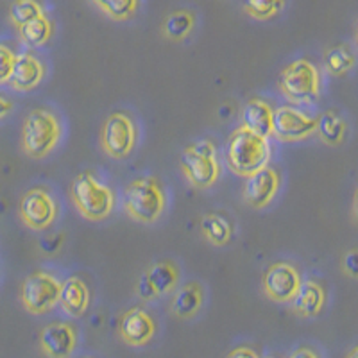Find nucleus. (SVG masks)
I'll use <instances>...</instances> for the list:
<instances>
[{
  "instance_id": "obj_1",
  "label": "nucleus",
  "mask_w": 358,
  "mask_h": 358,
  "mask_svg": "<svg viewBox=\"0 0 358 358\" xmlns=\"http://www.w3.org/2000/svg\"><path fill=\"white\" fill-rule=\"evenodd\" d=\"M271 152L273 149L267 136H262L245 126H238L229 134L226 143V163L233 174L249 178L267 167Z\"/></svg>"
},
{
  "instance_id": "obj_2",
  "label": "nucleus",
  "mask_w": 358,
  "mask_h": 358,
  "mask_svg": "<svg viewBox=\"0 0 358 358\" xmlns=\"http://www.w3.org/2000/svg\"><path fill=\"white\" fill-rule=\"evenodd\" d=\"M167 192L156 176L134 178L124 188L122 206L140 224H155L167 212Z\"/></svg>"
},
{
  "instance_id": "obj_3",
  "label": "nucleus",
  "mask_w": 358,
  "mask_h": 358,
  "mask_svg": "<svg viewBox=\"0 0 358 358\" xmlns=\"http://www.w3.org/2000/svg\"><path fill=\"white\" fill-rule=\"evenodd\" d=\"M70 197L79 215L92 222L106 220L117 206L113 188L102 181L95 171H85L76 176L70 187Z\"/></svg>"
},
{
  "instance_id": "obj_4",
  "label": "nucleus",
  "mask_w": 358,
  "mask_h": 358,
  "mask_svg": "<svg viewBox=\"0 0 358 358\" xmlns=\"http://www.w3.org/2000/svg\"><path fill=\"white\" fill-rule=\"evenodd\" d=\"M63 124L54 111L38 108L25 117L22 126V149L33 159H43L57 147Z\"/></svg>"
},
{
  "instance_id": "obj_5",
  "label": "nucleus",
  "mask_w": 358,
  "mask_h": 358,
  "mask_svg": "<svg viewBox=\"0 0 358 358\" xmlns=\"http://www.w3.org/2000/svg\"><path fill=\"white\" fill-rule=\"evenodd\" d=\"M179 167L188 183L197 190L212 188L222 174L215 143L206 138L185 147L179 159Z\"/></svg>"
},
{
  "instance_id": "obj_6",
  "label": "nucleus",
  "mask_w": 358,
  "mask_h": 358,
  "mask_svg": "<svg viewBox=\"0 0 358 358\" xmlns=\"http://www.w3.org/2000/svg\"><path fill=\"white\" fill-rule=\"evenodd\" d=\"M278 88L287 101L294 104H306L321 95V72L315 63L306 57H299L281 70Z\"/></svg>"
},
{
  "instance_id": "obj_7",
  "label": "nucleus",
  "mask_w": 358,
  "mask_h": 358,
  "mask_svg": "<svg viewBox=\"0 0 358 358\" xmlns=\"http://www.w3.org/2000/svg\"><path fill=\"white\" fill-rule=\"evenodd\" d=\"M140 131L136 120L126 111L108 115L101 129V147L113 159H126L138 145Z\"/></svg>"
},
{
  "instance_id": "obj_8",
  "label": "nucleus",
  "mask_w": 358,
  "mask_h": 358,
  "mask_svg": "<svg viewBox=\"0 0 358 358\" xmlns=\"http://www.w3.org/2000/svg\"><path fill=\"white\" fill-rule=\"evenodd\" d=\"M62 283L57 276L45 271L29 274L20 287V301L33 315H45L59 305Z\"/></svg>"
},
{
  "instance_id": "obj_9",
  "label": "nucleus",
  "mask_w": 358,
  "mask_h": 358,
  "mask_svg": "<svg viewBox=\"0 0 358 358\" xmlns=\"http://www.w3.org/2000/svg\"><path fill=\"white\" fill-rule=\"evenodd\" d=\"M18 215L29 229L45 231L56 222L59 215V204L49 188L34 187L22 196Z\"/></svg>"
},
{
  "instance_id": "obj_10",
  "label": "nucleus",
  "mask_w": 358,
  "mask_h": 358,
  "mask_svg": "<svg viewBox=\"0 0 358 358\" xmlns=\"http://www.w3.org/2000/svg\"><path fill=\"white\" fill-rule=\"evenodd\" d=\"M319 117L305 113L294 106H280L274 111L273 138L283 143H294L308 140L317 133Z\"/></svg>"
},
{
  "instance_id": "obj_11",
  "label": "nucleus",
  "mask_w": 358,
  "mask_h": 358,
  "mask_svg": "<svg viewBox=\"0 0 358 358\" xmlns=\"http://www.w3.org/2000/svg\"><path fill=\"white\" fill-rule=\"evenodd\" d=\"M303 285L299 268L290 262H274L267 267L262 280L265 296L274 303H290Z\"/></svg>"
},
{
  "instance_id": "obj_12",
  "label": "nucleus",
  "mask_w": 358,
  "mask_h": 358,
  "mask_svg": "<svg viewBox=\"0 0 358 358\" xmlns=\"http://www.w3.org/2000/svg\"><path fill=\"white\" fill-rule=\"evenodd\" d=\"M281 188V174L274 167H264L245 178L244 201L252 210H264L276 199Z\"/></svg>"
},
{
  "instance_id": "obj_13",
  "label": "nucleus",
  "mask_w": 358,
  "mask_h": 358,
  "mask_svg": "<svg viewBox=\"0 0 358 358\" xmlns=\"http://www.w3.org/2000/svg\"><path fill=\"white\" fill-rule=\"evenodd\" d=\"M156 330H158L156 321L142 306L126 310L118 322V335L127 346L133 348L147 346L156 335Z\"/></svg>"
},
{
  "instance_id": "obj_14",
  "label": "nucleus",
  "mask_w": 358,
  "mask_h": 358,
  "mask_svg": "<svg viewBox=\"0 0 358 358\" xmlns=\"http://www.w3.org/2000/svg\"><path fill=\"white\" fill-rule=\"evenodd\" d=\"M76 326L65 321L47 324L40 334V348L47 358H70L78 348Z\"/></svg>"
},
{
  "instance_id": "obj_15",
  "label": "nucleus",
  "mask_w": 358,
  "mask_h": 358,
  "mask_svg": "<svg viewBox=\"0 0 358 358\" xmlns=\"http://www.w3.org/2000/svg\"><path fill=\"white\" fill-rule=\"evenodd\" d=\"M204 299H206V292L199 281H187L174 290L171 301L172 315L183 321L194 319L203 308Z\"/></svg>"
},
{
  "instance_id": "obj_16",
  "label": "nucleus",
  "mask_w": 358,
  "mask_h": 358,
  "mask_svg": "<svg viewBox=\"0 0 358 358\" xmlns=\"http://www.w3.org/2000/svg\"><path fill=\"white\" fill-rule=\"evenodd\" d=\"M45 78V65L40 57L31 52L18 54L15 66H13L11 81L9 85L18 92L34 90Z\"/></svg>"
},
{
  "instance_id": "obj_17",
  "label": "nucleus",
  "mask_w": 358,
  "mask_h": 358,
  "mask_svg": "<svg viewBox=\"0 0 358 358\" xmlns=\"http://www.w3.org/2000/svg\"><path fill=\"white\" fill-rule=\"evenodd\" d=\"M326 306V290L324 287L315 280L303 281L301 289L296 294L292 301H290V308L296 315L303 319H312L321 315L322 310Z\"/></svg>"
},
{
  "instance_id": "obj_18",
  "label": "nucleus",
  "mask_w": 358,
  "mask_h": 358,
  "mask_svg": "<svg viewBox=\"0 0 358 358\" xmlns=\"http://www.w3.org/2000/svg\"><path fill=\"white\" fill-rule=\"evenodd\" d=\"M274 108L268 101L262 97H252L245 102L242 110V126L255 133L273 138V126H274Z\"/></svg>"
},
{
  "instance_id": "obj_19",
  "label": "nucleus",
  "mask_w": 358,
  "mask_h": 358,
  "mask_svg": "<svg viewBox=\"0 0 358 358\" xmlns=\"http://www.w3.org/2000/svg\"><path fill=\"white\" fill-rule=\"evenodd\" d=\"M59 306L70 317H81L90 306V289L78 276L66 278L62 283Z\"/></svg>"
},
{
  "instance_id": "obj_20",
  "label": "nucleus",
  "mask_w": 358,
  "mask_h": 358,
  "mask_svg": "<svg viewBox=\"0 0 358 358\" xmlns=\"http://www.w3.org/2000/svg\"><path fill=\"white\" fill-rule=\"evenodd\" d=\"M143 273L151 280L152 287H155L159 297L167 296V294H174V290L179 287V281H181V268H179V264L171 260V258L156 260Z\"/></svg>"
},
{
  "instance_id": "obj_21",
  "label": "nucleus",
  "mask_w": 358,
  "mask_h": 358,
  "mask_svg": "<svg viewBox=\"0 0 358 358\" xmlns=\"http://www.w3.org/2000/svg\"><path fill=\"white\" fill-rule=\"evenodd\" d=\"M197 15L192 9H176L169 13L162 24V34L169 41H185L196 31Z\"/></svg>"
},
{
  "instance_id": "obj_22",
  "label": "nucleus",
  "mask_w": 358,
  "mask_h": 358,
  "mask_svg": "<svg viewBox=\"0 0 358 358\" xmlns=\"http://www.w3.org/2000/svg\"><path fill=\"white\" fill-rule=\"evenodd\" d=\"M233 231H235V226L222 213L210 212L201 217V235L212 245H217V248L228 245L233 238Z\"/></svg>"
},
{
  "instance_id": "obj_23",
  "label": "nucleus",
  "mask_w": 358,
  "mask_h": 358,
  "mask_svg": "<svg viewBox=\"0 0 358 358\" xmlns=\"http://www.w3.org/2000/svg\"><path fill=\"white\" fill-rule=\"evenodd\" d=\"M317 134L322 143L330 147H337L344 143L348 136V122L337 110H326L319 115Z\"/></svg>"
},
{
  "instance_id": "obj_24",
  "label": "nucleus",
  "mask_w": 358,
  "mask_h": 358,
  "mask_svg": "<svg viewBox=\"0 0 358 358\" xmlns=\"http://www.w3.org/2000/svg\"><path fill=\"white\" fill-rule=\"evenodd\" d=\"M355 65H357V56L346 43L326 49L324 56H322V66L331 78H344L355 69Z\"/></svg>"
},
{
  "instance_id": "obj_25",
  "label": "nucleus",
  "mask_w": 358,
  "mask_h": 358,
  "mask_svg": "<svg viewBox=\"0 0 358 358\" xmlns=\"http://www.w3.org/2000/svg\"><path fill=\"white\" fill-rule=\"evenodd\" d=\"M54 34V24L47 15L34 18V20L27 22L25 25L18 27V36L24 45H27L29 49H40L43 45L49 43V40Z\"/></svg>"
},
{
  "instance_id": "obj_26",
  "label": "nucleus",
  "mask_w": 358,
  "mask_h": 358,
  "mask_svg": "<svg viewBox=\"0 0 358 358\" xmlns=\"http://www.w3.org/2000/svg\"><path fill=\"white\" fill-rule=\"evenodd\" d=\"M108 18L115 22H129L138 15L142 0H92Z\"/></svg>"
},
{
  "instance_id": "obj_27",
  "label": "nucleus",
  "mask_w": 358,
  "mask_h": 358,
  "mask_svg": "<svg viewBox=\"0 0 358 358\" xmlns=\"http://www.w3.org/2000/svg\"><path fill=\"white\" fill-rule=\"evenodd\" d=\"M41 15H45V8L40 0H15L9 6V20L17 29Z\"/></svg>"
},
{
  "instance_id": "obj_28",
  "label": "nucleus",
  "mask_w": 358,
  "mask_h": 358,
  "mask_svg": "<svg viewBox=\"0 0 358 358\" xmlns=\"http://www.w3.org/2000/svg\"><path fill=\"white\" fill-rule=\"evenodd\" d=\"M285 0H244V11L255 20H273L283 11Z\"/></svg>"
},
{
  "instance_id": "obj_29",
  "label": "nucleus",
  "mask_w": 358,
  "mask_h": 358,
  "mask_svg": "<svg viewBox=\"0 0 358 358\" xmlns=\"http://www.w3.org/2000/svg\"><path fill=\"white\" fill-rule=\"evenodd\" d=\"M15 62H17V54L13 52L9 47L0 43V85H6V83L11 81Z\"/></svg>"
},
{
  "instance_id": "obj_30",
  "label": "nucleus",
  "mask_w": 358,
  "mask_h": 358,
  "mask_svg": "<svg viewBox=\"0 0 358 358\" xmlns=\"http://www.w3.org/2000/svg\"><path fill=\"white\" fill-rule=\"evenodd\" d=\"M341 268L344 276L358 280V248H351L344 252L341 260Z\"/></svg>"
},
{
  "instance_id": "obj_31",
  "label": "nucleus",
  "mask_w": 358,
  "mask_h": 358,
  "mask_svg": "<svg viewBox=\"0 0 358 358\" xmlns=\"http://www.w3.org/2000/svg\"><path fill=\"white\" fill-rule=\"evenodd\" d=\"M134 294L142 299V301H155V299H158V292H156V289L152 287L151 280L147 278L145 273H142V276L138 278V281H136V285H134Z\"/></svg>"
},
{
  "instance_id": "obj_32",
  "label": "nucleus",
  "mask_w": 358,
  "mask_h": 358,
  "mask_svg": "<svg viewBox=\"0 0 358 358\" xmlns=\"http://www.w3.org/2000/svg\"><path fill=\"white\" fill-rule=\"evenodd\" d=\"M226 358H260L258 353L255 350L248 346H241V348H235L233 351H229V355Z\"/></svg>"
},
{
  "instance_id": "obj_33",
  "label": "nucleus",
  "mask_w": 358,
  "mask_h": 358,
  "mask_svg": "<svg viewBox=\"0 0 358 358\" xmlns=\"http://www.w3.org/2000/svg\"><path fill=\"white\" fill-rule=\"evenodd\" d=\"M290 358H321V355L313 350V348L303 346V348H297V350L290 355Z\"/></svg>"
},
{
  "instance_id": "obj_34",
  "label": "nucleus",
  "mask_w": 358,
  "mask_h": 358,
  "mask_svg": "<svg viewBox=\"0 0 358 358\" xmlns=\"http://www.w3.org/2000/svg\"><path fill=\"white\" fill-rule=\"evenodd\" d=\"M11 110H13V102L0 95V120H2L4 117H8V115L11 113Z\"/></svg>"
},
{
  "instance_id": "obj_35",
  "label": "nucleus",
  "mask_w": 358,
  "mask_h": 358,
  "mask_svg": "<svg viewBox=\"0 0 358 358\" xmlns=\"http://www.w3.org/2000/svg\"><path fill=\"white\" fill-rule=\"evenodd\" d=\"M353 215L355 219L358 220V188L357 192H355V197H353Z\"/></svg>"
},
{
  "instance_id": "obj_36",
  "label": "nucleus",
  "mask_w": 358,
  "mask_h": 358,
  "mask_svg": "<svg viewBox=\"0 0 358 358\" xmlns=\"http://www.w3.org/2000/svg\"><path fill=\"white\" fill-rule=\"evenodd\" d=\"M346 358H358V344L350 351V353L346 355Z\"/></svg>"
},
{
  "instance_id": "obj_37",
  "label": "nucleus",
  "mask_w": 358,
  "mask_h": 358,
  "mask_svg": "<svg viewBox=\"0 0 358 358\" xmlns=\"http://www.w3.org/2000/svg\"><path fill=\"white\" fill-rule=\"evenodd\" d=\"M355 41H357V47H358V20H357V25H355Z\"/></svg>"
},
{
  "instance_id": "obj_38",
  "label": "nucleus",
  "mask_w": 358,
  "mask_h": 358,
  "mask_svg": "<svg viewBox=\"0 0 358 358\" xmlns=\"http://www.w3.org/2000/svg\"><path fill=\"white\" fill-rule=\"evenodd\" d=\"M265 358H273V357H265Z\"/></svg>"
}]
</instances>
